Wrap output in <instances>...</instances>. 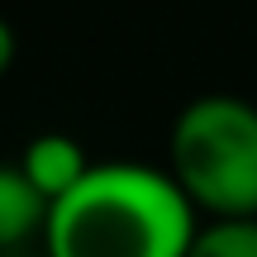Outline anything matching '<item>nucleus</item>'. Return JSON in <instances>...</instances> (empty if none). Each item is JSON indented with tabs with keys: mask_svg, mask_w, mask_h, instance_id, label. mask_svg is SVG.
I'll return each mask as SVG.
<instances>
[{
	"mask_svg": "<svg viewBox=\"0 0 257 257\" xmlns=\"http://www.w3.org/2000/svg\"><path fill=\"white\" fill-rule=\"evenodd\" d=\"M200 233L172 172L143 162L91 167L48 214V257H186Z\"/></svg>",
	"mask_w": 257,
	"mask_h": 257,
	"instance_id": "obj_1",
	"label": "nucleus"
},
{
	"mask_svg": "<svg viewBox=\"0 0 257 257\" xmlns=\"http://www.w3.org/2000/svg\"><path fill=\"white\" fill-rule=\"evenodd\" d=\"M195 210L214 219H257V105L243 95H200L172 124V167Z\"/></svg>",
	"mask_w": 257,
	"mask_h": 257,
	"instance_id": "obj_2",
	"label": "nucleus"
},
{
	"mask_svg": "<svg viewBox=\"0 0 257 257\" xmlns=\"http://www.w3.org/2000/svg\"><path fill=\"white\" fill-rule=\"evenodd\" d=\"M19 167L29 172V181H34L48 200H62L95 162L86 157V148L76 143V138H67V134H38L34 143L24 148Z\"/></svg>",
	"mask_w": 257,
	"mask_h": 257,
	"instance_id": "obj_3",
	"label": "nucleus"
},
{
	"mask_svg": "<svg viewBox=\"0 0 257 257\" xmlns=\"http://www.w3.org/2000/svg\"><path fill=\"white\" fill-rule=\"evenodd\" d=\"M53 200L29 181L19 162H0V248H19L24 238L48 229Z\"/></svg>",
	"mask_w": 257,
	"mask_h": 257,
	"instance_id": "obj_4",
	"label": "nucleus"
},
{
	"mask_svg": "<svg viewBox=\"0 0 257 257\" xmlns=\"http://www.w3.org/2000/svg\"><path fill=\"white\" fill-rule=\"evenodd\" d=\"M186 257H257V219H210Z\"/></svg>",
	"mask_w": 257,
	"mask_h": 257,
	"instance_id": "obj_5",
	"label": "nucleus"
},
{
	"mask_svg": "<svg viewBox=\"0 0 257 257\" xmlns=\"http://www.w3.org/2000/svg\"><path fill=\"white\" fill-rule=\"evenodd\" d=\"M10 62H15V34H10V24L0 19V76L10 72Z\"/></svg>",
	"mask_w": 257,
	"mask_h": 257,
	"instance_id": "obj_6",
	"label": "nucleus"
}]
</instances>
